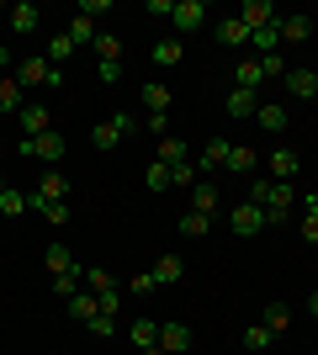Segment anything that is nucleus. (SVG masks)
Masks as SVG:
<instances>
[{"label": "nucleus", "instance_id": "39", "mask_svg": "<svg viewBox=\"0 0 318 355\" xmlns=\"http://www.w3.org/2000/svg\"><path fill=\"white\" fill-rule=\"evenodd\" d=\"M260 69H265V80H287V59H281V48H276V53H265V59H260Z\"/></svg>", "mask_w": 318, "mask_h": 355}, {"label": "nucleus", "instance_id": "53", "mask_svg": "<svg viewBox=\"0 0 318 355\" xmlns=\"http://www.w3.org/2000/svg\"><path fill=\"white\" fill-rule=\"evenodd\" d=\"M0 148H6V138H0Z\"/></svg>", "mask_w": 318, "mask_h": 355}, {"label": "nucleus", "instance_id": "31", "mask_svg": "<svg viewBox=\"0 0 318 355\" xmlns=\"http://www.w3.org/2000/svg\"><path fill=\"white\" fill-rule=\"evenodd\" d=\"M69 313H75V324H91L96 313H101V302H96V292H75V297H69Z\"/></svg>", "mask_w": 318, "mask_h": 355}, {"label": "nucleus", "instance_id": "12", "mask_svg": "<svg viewBox=\"0 0 318 355\" xmlns=\"http://www.w3.org/2000/svg\"><path fill=\"white\" fill-rule=\"evenodd\" d=\"M202 16H207V6H202V0H175V11H170V21H175V32H197L202 27Z\"/></svg>", "mask_w": 318, "mask_h": 355}, {"label": "nucleus", "instance_id": "16", "mask_svg": "<svg viewBox=\"0 0 318 355\" xmlns=\"http://www.w3.org/2000/svg\"><path fill=\"white\" fill-rule=\"evenodd\" d=\"M223 112H228V117H255V112H260V96L233 85V90H228V101H223Z\"/></svg>", "mask_w": 318, "mask_h": 355}, {"label": "nucleus", "instance_id": "37", "mask_svg": "<svg viewBox=\"0 0 318 355\" xmlns=\"http://www.w3.org/2000/svg\"><path fill=\"white\" fill-rule=\"evenodd\" d=\"M197 164H191V159H186V164H170V186H186V191H191V186H197Z\"/></svg>", "mask_w": 318, "mask_h": 355}, {"label": "nucleus", "instance_id": "19", "mask_svg": "<svg viewBox=\"0 0 318 355\" xmlns=\"http://www.w3.org/2000/svg\"><path fill=\"white\" fill-rule=\"evenodd\" d=\"M218 43L223 48H249V27H244L239 16H223V21H218Z\"/></svg>", "mask_w": 318, "mask_h": 355}, {"label": "nucleus", "instance_id": "33", "mask_svg": "<svg viewBox=\"0 0 318 355\" xmlns=\"http://www.w3.org/2000/svg\"><path fill=\"white\" fill-rule=\"evenodd\" d=\"M186 159H191V154H186V138H175V133L159 138V164H186Z\"/></svg>", "mask_w": 318, "mask_h": 355}, {"label": "nucleus", "instance_id": "36", "mask_svg": "<svg viewBox=\"0 0 318 355\" xmlns=\"http://www.w3.org/2000/svg\"><path fill=\"white\" fill-rule=\"evenodd\" d=\"M69 53H75V43H69V32H59V37H53V43H48V53H43V59L53 64V69H59V64L69 59Z\"/></svg>", "mask_w": 318, "mask_h": 355}, {"label": "nucleus", "instance_id": "42", "mask_svg": "<svg viewBox=\"0 0 318 355\" xmlns=\"http://www.w3.org/2000/svg\"><path fill=\"white\" fill-rule=\"evenodd\" d=\"M80 276H85V270H64V276H53V292H59V297H75L80 292Z\"/></svg>", "mask_w": 318, "mask_h": 355}, {"label": "nucleus", "instance_id": "22", "mask_svg": "<svg viewBox=\"0 0 318 355\" xmlns=\"http://www.w3.org/2000/svg\"><path fill=\"white\" fill-rule=\"evenodd\" d=\"M255 122L265 128V133H287V106H281V101H260Z\"/></svg>", "mask_w": 318, "mask_h": 355}, {"label": "nucleus", "instance_id": "17", "mask_svg": "<svg viewBox=\"0 0 318 355\" xmlns=\"http://www.w3.org/2000/svg\"><path fill=\"white\" fill-rule=\"evenodd\" d=\"M233 85H239V90H255V96H260V85H265L260 59H239V64H233Z\"/></svg>", "mask_w": 318, "mask_h": 355}, {"label": "nucleus", "instance_id": "21", "mask_svg": "<svg viewBox=\"0 0 318 355\" xmlns=\"http://www.w3.org/2000/svg\"><path fill=\"white\" fill-rule=\"evenodd\" d=\"M287 90L297 96V101H313L318 96V74L313 69H287Z\"/></svg>", "mask_w": 318, "mask_h": 355}, {"label": "nucleus", "instance_id": "13", "mask_svg": "<svg viewBox=\"0 0 318 355\" xmlns=\"http://www.w3.org/2000/svg\"><path fill=\"white\" fill-rule=\"evenodd\" d=\"M276 32H281V43H308L313 37V16H276Z\"/></svg>", "mask_w": 318, "mask_h": 355}, {"label": "nucleus", "instance_id": "51", "mask_svg": "<svg viewBox=\"0 0 318 355\" xmlns=\"http://www.w3.org/2000/svg\"><path fill=\"white\" fill-rule=\"evenodd\" d=\"M6 11H11V6H0V16H6Z\"/></svg>", "mask_w": 318, "mask_h": 355}, {"label": "nucleus", "instance_id": "44", "mask_svg": "<svg viewBox=\"0 0 318 355\" xmlns=\"http://www.w3.org/2000/svg\"><path fill=\"white\" fill-rule=\"evenodd\" d=\"M106 11H112V0H80V16H91V21L106 16Z\"/></svg>", "mask_w": 318, "mask_h": 355}, {"label": "nucleus", "instance_id": "35", "mask_svg": "<svg viewBox=\"0 0 318 355\" xmlns=\"http://www.w3.org/2000/svg\"><path fill=\"white\" fill-rule=\"evenodd\" d=\"M21 212H27V191L6 186V191H0V218H21Z\"/></svg>", "mask_w": 318, "mask_h": 355}, {"label": "nucleus", "instance_id": "46", "mask_svg": "<svg viewBox=\"0 0 318 355\" xmlns=\"http://www.w3.org/2000/svg\"><path fill=\"white\" fill-rule=\"evenodd\" d=\"M297 234H303L308 244H318V212H303V228H297Z\"/></svg>", "mask_w": 318, "mask_h": 355}, {"label": "nucleus", "instance_id": "15", "mask_svg": "<svg viewBox=\"0 0 318 355\" xmlns=\"http://www.w3.org/2000/svg\"><path fill=\"white\" fill-rule=\"evenodd\" d=\"M149 276H154V286H175V282L186 276V260H181V254H159Z\"/></svg>", "mask_w": 318, "mask_h": 355}, {"label": "nucleus", "instance_id": "14", "mask_svg": "<svg viewBox=\"0 0 318 355\" xmlns=\"http://www.w3.org/2000/svg\"><path fill=\"white\" fill-rule=\"evenodd\" d=\"M239 21H244L249 32H260V27H271V21H276V6H271V0H244Z\"/></svg>", "mask_w": 318, "mask_h": 355}, {"label": "nucleus", "instance_id": "5", "mask_svg": "<svg viewBox=\"0 0 318 355\" xmlns=\"http://www.w3.org/2000/svg\"><path fill=\"white\" fill-rule=\"evenodd\" d=\"M96 53H101V64H96V74H101L106 85H117V80H122V37H112V32H101V37H96Z\"/></svg>", "mask_w": 318, "mask_h": 355}, {"label": "nucleus", "instance_id": "1", "mask_svg": "<svg viewBox=\"0 0 318 355\" xmlns=\"http://www.w3.org/2000/svg\"><path fill=\"white\" fill-rule=\"evenodd\" d=\"M64 154H69V138H64L59 128H48V133H37V138H27V144H21V159H43L48 170H53Z\"/></svg>", "mask_w": 318, "mask_h": 355}, {"label": "nucleus", "instance_id": "8", "mask_svg": "<svg viewBox=\"0 0 318 355\" xmlns=\"http://www.w3.org/2000/svg\"><path fill=\"white\" fill-rule=\"evenodd\" d=\"M85 286L96 292L101 313H112V318H117V276H112V270H85Z\"/></svg>", "mask_w": 318, "mask_h": 355}, {"label": "nucleus", "instance_id": "41", "mask_svg": "<svg viewBox=\"0 0 318 355\" xmlns=\"http://www.w3.org/2000/svg\"><path fill=\"white\" fill-rule=\"evenodd\" d=\"M271 340H276V334H271L265 324H249V329H244V345H249V350H265Z\"/></svg>", "mask_w": 318, "mask_h": 355}, {"label": "nucleus", "instance_id": "48", "mask_svg": "<svg viewBox=\"0 0 318 355\" xmlns=\"http://www.w3.org/2000/svg\"><path fill=\"white\" fill-rule=\"evenodd\" d=\"M308 313H313V318H318V292H313V297H308Z\"/></svg>", "mask_w": 318, "mask_h": 355}, {"label": "nucleus", "instance_id": "18", "mask_svg": "<svg viewBox=\"0 0 318 355\" xmlns=\"http://www.w3.org/2000/svg\"><path fill=\"white\" fill-rule=\"evenodd\" d=\"M127 340H133L138 350H149V345H159V324H154L149 313H138L133 324H127Z\"/></svg>", "mask_w": 318, "mask_h": 355}, {"label": "nucleus", "instance_id": "2", "mask_svg": "<svg viewBox=\"0 0 318 355\" xmlns=\"http://www.w3.org/2000/svg\"><path fill=\"white\" fill-rule=\"evenodd\" d=\"M64 196H69V175H64L59 164H53V170H43L37 191H27V212H43L48 202H64Z\"/></svg>", "mask_w": 318, "mask_h": 355}, {"label": "nucleus", "instance_id": "4", "mask_svg": "<svg viewBox=\"0 0 318 355\" xmlns=\"http://www.w3.org/2000/svg\"><path fill=\"white\" fill-rule=\"evenodd\" d=\"M228 228L239 239H255L271 228V218H265V207H255V202H239V207H228Z\"/></svg>", "mask_w": 318, "mask_h": 355}, {"label": "nucleus", "instance_id": "11", "mask_svg": "<svg viewBox=\"0 0 318 355\" xmlns=\"http://www.w3.org/2000/svg\"><path fill=\"white\" fill-rule=\"evenodd\" d=\"M6 21H11V32H21V37H27V32H37V27H43V11H37L32 0H16L11 11H6Z\"/></svg>", "mask_w": 318, "mask_h": 355}, {"label": "nucleus", "instance_id": "26", "mask_svg": "<svg viewBox=\"0 0 318 355\" xmlns=\"http://www.w3.org/2000/svg\"><path fill=\"white\" fill-rule=\"evenodd\" d=\"M21 96H27V90L16 85V74H0V112H6V117H11V112H21Z\"/></svg>", "mask_w": 318, "mask_h": 355}, {"label": "nucleus", "instance_id": "27", "mask_svg": "<svg viewBox=\"0 0 318 355\" xmlns=\"http://www.w3.org/2000/svg\"><path fill=\"white\" fill-rule=\"evenodd\" d=\"M170 101H175V96H170V90L159 85V80H149V85H143V106H149V117H165V112H170Z\"/></svg>", "mask_w": 318, "mask_h": 355}, {"label": "nucleus", "instance_id": "52", "mask_svg": "<svg viewBox=\"0 0 318 355\" xmlns=\"http://www.w3.org/2000/svg\"><path fill=\"white\" fill-rule=\"evenodd\" d=\"M0 191H6V180H0Z\"/></svg>", "mask_w": 318, "mask_h": 355}, {"label": "nucleus", "instance_id": "38", "mask_svg": "<svg viewBox=\"0 0 318 355\" xmlns=\"http://www.w3.org/2000/svg\"><path fill=\"white\" fill-rule=\"evenodd\" d=\"M143 180H149V191H170V164L154 159L149 170H143Z\"/></svg>", "mask_w": 318, "mask_h": 355}, {"label": "nucleus", "instance_id": "3", "mask_svg": "<svg viewBox=\"0 0 318 355\" xmlns=\"http://www.w3.org/2000/svg\"><path fill=\"white\" fill-rule=\"evenodd\" d=\"M16 85H21V90H32V85L59 90L64 85V69H53L48 59H21V64H16Z\"/></svg>", "mask_w": 318, "mask_h": 355}, {"label": "nucleus", "instance_id": "28", "mask_svg": "<svg viewBox=\"0 0 318 355\" xmlns=\"http://www.w3.org/2000/svg\"><path fill=\"white\" fill-rule=\"evenodd\" d=\"M43 266L53 270V276H64V270H80V266H75V254H69V244H48V250H43Z\"/></svg>", "mask_w": 318, "mask_h": 355}, {"label": "nucleus", "instance_id": "23", "mask_svg": "<svg viewBox=\"0 0 318 355\" xmlns=\"http://www.w3.org/2000/svg\"><path fill=\"white\" fill-rule=\"evenodd\" d=\"M255 164H260L255 148H249V144H233V148H228V164H223V170H233V175H255Z\"/></svg>", "mask_w": 318, "mask_h": 355}, {"label": "nucleus", "instance_id": "9", "mask_svg": "<svg viewBox=\"0 0 318 355\" xmlns=\"http://www.w3.org/2000/svg\"><path fill=\"white\" fill-rule=\"evenodd\" d=\"M159 350L165 355L191 350V324H186V318H165V324H159Z\"/></svg>", "mask_w": 318, "mask_h": 355}, {"label": "nucleus", "instance_id": "34", "mask_svg": "<svg viewBox=\"0 0 318 355\" xmlns=\"http://www.w3.org/2000/svg\"><path fill=\"white\" fill-rule=\"evenodd\" d=\"M175 228H181L186 239H207V234H212V218H207V212H186Z\"/></svg>", "mask_w": 318, "mask_h": 355}, {"label": "nucleus", "instance_id": "40", "mask_svg": "<svg viewBox=\"0 0 318 355\" xmlns=\"http://www.w3.org/2000/svg\"><path fill=\"white\" fill-rule=\"evenodd\" d=\"M85 329H91L96 340H112V334H117V318H112V313H96V318H91Z\"/></svg>", "mask_w": 318, "mask_h": 355}, {"label": "nucleus", "instance_id": "20", "mask_svg": "<svg viewBox=\"0 0 318 355\" xmlns=\"http://www.w3.org/2000/svg\"><path fill=\"white\" fill-rule=\"evenodd\" d=\"M297 170H303V159H297V154H292V148H276L271 154V180H297Z\"/></svg>", "mask_w": 318, "mask_h": 355}, {"label": "nucleus", "instance_id": "25", "mask_svg": "<svg viewBox=\"0 0 318 355\" xmlns=\"http://www.w3.org/2000/svg\"><path fill=\"white\" fill-rule=\"evenodd\" d=\"M16 117H21V128H27V138H37V133H48V128H53V117H48V106H21V112H16Z\"/></svg>", "mask_w": 318, "mask_h": 355}, {"label": "nucleus", "instance_id": "47", "mask_svg": "<svg viewBox=\"0 0 318 355\" xmlns=\"http://www.w3.org/2000/svg\"><path fill=\"white\" fill-rule=\"evenodd\" d=\"M303 212H318V191H308V196H303Z\"/></svg>", "mask_w": 318, "mask_h": 355}, {"label": "nucleus", "instance_id": "32", "mask_svg": "<svg viewBox=\"0 0 318 355\" xmlns=\"http://www.w3.org/2000/svg\"><path fill=\"white\" fill-rule=\"evenodd\" d=\"M260 324L271 329V334H287V329H292V308H287V302H271V308H265V318H260Z\"/></svg>", "mask_w": 318, "mask_h": 355}, {"label": "nucleus", "instance_id": "29", "mask_svg": "<svg viewBox=\"0 0 318 355\" xmlns=\"http://www.w3.org/2000/svg\"><path fill=\"white\" fill-rule=\"evenodd\" d=\"M191 212H207V218H218V186L197 180V186H191Z\"/></svg>", "mask_w": 318, "mask_h": 355}, {"label": "nucleus", "instance_id": "49", "mask_svg": "<svg viewBox=\"0 0 318 355\" xmlns=\"http://www.w3.org/2000/svg\"><path fill=\"white\" fill-rule=\"evenodd\" d=\"M6 64H11V48H0V69H6Z\"/></svg>", "mask_w": 318, "mask_h": 355}, {"label": "nucleus", "instance_id": "10", "mask_svg": "<svg viewBox=\"0 0 318 355\" xmlns=\"http://www.w3.org/2000/svg\"><path fill=\"white\" fill-rule=\"evenodd\" d=\"M228 148H233L228 138H207V144H202V154L191 159V164H197V175H212V170H223V164H228Z\"/></svg>", "mask_w": 318, "mask_h": 355}, {"label": "nucleus", "instance_id": "45", "mask_svg": "<svg viewBox=\"0 0 318 355\" xmlns=\"http://www.w3.org/2000/svg\"><path fill=\"white\" fill-rule=\"evenodd\" d=\"M127 292H133V297H149V292H154V276H149V270H143V276H133V282H127Z\"/></svg>", "mask_w": 318, "mask_h": 355}, {"label": "nucleus", "instance_id": "7", "mask_svg": "<svg viewBox=\"0 0 318 355\" xmlns=\"http://www.w3.org/2000/svg\"><path fill=\"white\" fill-rule=\"evenodd\" d=\"M260 207H265V218H271V223H281L292 207H297V186H287V180H271V191H265V202H260Z\"/></svg>", "mask_w": 318, "mask_h": 355}, {"label": "nucleus", "instance_id": "30", "mask_svg": "<svg viewBox=\"0 0 318 355\" xmlns=\"http://www.w3.org/2000/svg\"><path fill=\"white\" fill-rule=\"evenodd\" d=\"M96 37H101V32H96V21L75 11V21H69V43H75V48H85V43H91V48H96Z\"/></svg>", "mask_w": 318, "mask_h": 355}, {"label": "nucleus", "instance_id": "50", "mask_svg": "<svg viewBox=\"0 0 318 355\" xmlns=\"http://www.w3.org/2000/svg\"><path fill=\"white\" fill-rule=\"evenodd\" d=\"M138 355H165V350H159V345H149V350H138Z\"/></svg>", "mask_w": 318, "mask_h": 355}, {"label": "nucleus", "instance_id": "6", "mask_svg": "<svg viewBox=\"0 0 318 355\" xmlns=\"http://www.w3.org/2000/svg\"><path fill=\"white\" fill-rule=\"evenodd\" d=\"M127 133H133V117H122V112H117V117H101V122L91 128V144H96V148H117Z\"/></svg>", "mask_w": 318, "mask_h": 355}, {"label": "nucleus", "instance_id": "24", "mask_svg": "<svg viewBox=\"0 0 318 355\" xmlns=\"http://www.w3.org/2000/svg\"><path fill=\"white\" fill-rule=\"evenodd\" d=\"M181 59H186V43H181V37H159V43H154V64H159V69H175Z\"/></svg>", "mask_w": 318, "mask_h": 355}, {"label": "nucleus", "instance_id": "43", "mask_svg": "<svg viewBox=\"0 0 318 355\" xmlns=\"http://www.w3.org/2000/svg\"><path fill=\"white\" fill-rule=\"evenodd\" d=\"M43 218H48V223H69L75 212H69V202H48V207H43Z\"/></svg>", "mask_w": 318, "mask_h": 355}]
</instances>
